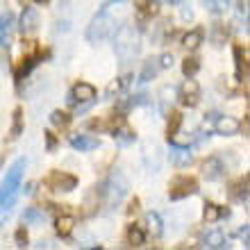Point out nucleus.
Returning a JSON list of instances; mask_svg holds the SVG:
<instances>
[{
  "instance_id": "obj_4",
  "label": "nucleus",
  "mask_w": 250,
  "mask_h": 250,
  "mask_svg": "<svg viewBox=\"0 0 250 250\" xmlns=\"http://www.w3.org/2000/svg\"><path fill=\"white\" fill-rule=\"evenodd\" d=\"M116 53L121 55V60H130L139 53V34L134 32V27H123L116 34Z\"/></svg>"
},
{
  "instance_id": "obj_16",
  "label": "nucleus",
  "mask_w": 250,
  "mask_h": 250,
  "mask_svg": "<svg viewBox=\"0 0 250 250\" xmlns=\"http://www.w3.org/2000/svg\"><path fill=\"white\" fill-rule=\"evenodd\" d=\"M225 246H228V239H225V234L221 230H209L203 237V248L218 250V248H225Z\"/></svg>"
},
{
  "instance_id": "obj_29",
  "label": "nucleus",
  "mask_w": 250,
  "mask_h": 250,
  "mask_svg": "<svg viewBox=\"0 0 250 250\" xmlns=\"http://www.w3.org/2000/svg\"><path fill=\"white\" fill-rule=\"evenodd\" d=\"M198 68H200L198 57H187V60L182 62V73H185V78H193L198 73Z\"/></svg>"
},
{
  "instance_id": "obj_11",
  "label": "nucleus",
  "mask_w": 250,
  "mask_h": 250,
  "mask_svg": "<svg viewBox=\"0 0 250 250\" xmlns=\"http://www.w3.org/2000/svg\"><path fill=\"white\" fill-rule=\"evenodd\" d=\"M168 146H171V159L175 166L185 168V166H189L193 162V155H191V150L187 146H178L173 139H168Z\"/></svg>"
},
{
  "instance_id": "obj_31",
  "label": "nucleus",
  "mask_w": 250,
  "mask_h": 250,
  "mask_svg": "<svg viewBox=\"0 0 250 250\" xmlns=\"http://www.w3.org/2000/svg\"><path fill=\"white\" fill-rule=\"evenodd\" d=\"M180 125H182V114H180V112H173L171 114V121H168V130H166L168 139H173L175 134H178V132H180Z\"/></svg>"
},
{
  "instance_id": "obj_25",
  "label": "nucleus",
  "mask_w": 250,
  "mask_h": 250,
  "mask_svg": "<svg viewBox=\"0 0 250 250\" xmlns=\"http://www.w3.org/2000/svg\"><path fill=\"white\" fill-rule=\"evenodd\" d=\"M23 134V109L16 107L14 109V119H12V130H9V139H19Z\"/></svg>"
},
{
  "instance_id": "obj_20",
  "label": "nucleus",
  "mask_w": 250,
  "mask_h": 250,
  "mask_svg": "<svg viewBox=\"0 0 250 250\" xmlns=\"http://www.w3.org/2000/svg\"><path fill=\"white\" fill-rule=\"evenodd\" d=\"M73 225H75V218L68 216V214H62V216H57V221H55V232L66 239V237H71Z\"/></svg>"
},
{
  "instance_id": "obj_10",
  "label": "nucleus",
  "mask_w": 250,
  "mask_h": 250,
  "mask_svg": "<svg viewBox=\"0 0 250 250\" xmlns=\"http://www.w3.org/2000/svg\"><path fill=\"white\" fill-rule=\"evenodd\" d=\"M14 30H16V19H14V14L12 12L0 14V48H9Z\"/></svg>"
},
{
  "instance_id": "obj_13",
  "label": "nucleus",
  "mask_w": 250,
  "mask_h": 250,
  "mask_svg": "<svg viewBox=\"0 0 250 250\" xmlns=\"http://www.w3.org/2000/svg\"><path fill=\"white\" fill-rule=\"evenodd\" d=\"M203 173H205V178L209 180V182H216V180L223 178L225 166L221 164V159L218 157H209L207 162H205V166H203Z\"/></svg>"
},
{
  "instance_id": "obj_17",
  "label": "nucleus",
  "mask_w": 250,
  "mask_h": 250,
  "mask_svg": "<svg viewBox=\"0 0 250 250\" xmlns=\"http://www.w3.org/2000/svg\"><path fill=\"white\" fill-rule=\"evenodd\" d=\"M223 216H230V209L228 207H218L214 203H205V209H203V218L205 223H216L218 218Z\"/></svg>"
},
{
  "instance_id": "obj_22",
  "label": "nucleus",
  "mask_w": 250,
  "mask_h": 250,
  "mask_svg": "<svg viewBox=\"0 0 250 250\" xmlns=\"http://www.w3.org/2000/svg\"><path fill=\"white\" fill-rule=\"evenodd\" d=\"M39 60H41L39 53H37V55H27L25 60H23V64L19 66V71H16V82H21V80L25 78V75H30L34 66L39 64Z\"/></svg>"
},
{
  "instance_id": "obj_14",
  "label": "nucleus",
  "mask_w": 250,
  "mask_h": 250,
  "mask_svg": "<svg viewBox=\"0 0 250 250\" xmlns=\"http://www.w3.org/2000/svg\"><path fill=\"white\" fill-rule=\"evenodd\" d=\"M71 146L80 152H89V150H96V148L100 146V141L98 139H93V137H86V134H73Z\"/></svg>"
},
{
  "instance_id": "obj_6",
  "label": "nucleus",
  "mask_w": 250,
  "mask_h": 250,
  "mask_svg": "<svg viewBox=\"0 0 250 250\" xmlns=\"http://www.w3.org/2000/svg\"><path fill=\"white\" fill-rule=\"evenodd\" d=\"M125 191H127L125 178L121 173H114L112 178L105 182V187H103V196H105V200L109 205H116V203H121V198L125 196Z\"/></svg>"
},
{
  "instance_id": "obj_35",
  "label": "nucleus",
  "mask_w": 250,
  "mask_h": 250,
  "mask_svg": "<svg viewBox=\"0 0 250 250\" xmlns=\"http://www.w3.org/2000/svg\"><path fill=\"white\" fill-rule=\"evenodd\" d=\"M43 137H46V148L53 152L55 148H57V137H55L53 132H43Z\"/></svg>"
},
{
  "instance_id": "obj_24",
  "label": "nucleus",
  "mask_w": 250,
  "mask_h": 250,
  "mask_svg": "<svg viewBox=\"0 0 250 250\" xmlns=\"http://www.w3.org/2000/svg\"><path fill=\"white\" fill-rule=\"evenodd\" d=\"M203 30H191L189 34H185V39H182V46L187 48V50H196L200 43H203Z\"/></svg>"
},
{
  "instance_id": "obj_39",
  "label": "nucleus",
  "mask_w": 250,
  "mask_h": 250,
  "mask_svg": "<svg viewBox=\"0 0 250 250\" xmlns=\"http://www.w3.org/2000/svg\"><path fill=\"white\" fill-rule=\"evenodd\" d=\"M168 2H171V5H180V2H182V0H168Z\"/></svg>"
},
{
  "instance_id": "obj_15",
  "label": "nucleus",
  "mask_w": 250,
  "mask_h": 250,
  "mask_svg": "<svg viewBox=\"0 0 250 250\" xmlns=\"http://www.w3.org/2000/svg\"><path fill=\"white\" fill-rule=\"evenodd\" d=\"M125 239L132 248H141L146 244V230L139 223H130L127 225V232H125Z\"/></svg>"
},
{
  "instance_id": "obj_36",
  "label": "nucleus",
  "mask_w": 250,
  "mask_h": 250,
  "mask_svg": "<svg viewBox=\"0 0 250 250\" xmlns=\"http://www.w3.org/2000/svg\"><path fill=\"white\" fill-rule=\"evenodd\" d=\"M157 62H159V68H168V66H173V55H162Z\"/></svg>"
},
{
  "instance_id": "obj_38",
  "label": "nucleus",
  "mask_w": 250,
  "mask_h": 250,
  "mask_svg": "<svg viewBox=\"0 0 250 250\" xmlns=\"http://www.w3.org/2000/svg\"><path fill=\"white\" fill-rule=\"evenodd\" d=\"M34 2H37V5H46L48 0H34Z\"/></svg>"
},
{
  "instance_id": "obj_27",
  "label": "nucleus",
  "mask_w": 250,
  "mask_h": 250,
  "mask_svg": "<svg viewBox=\"0 0 250 250\" xmlns=\"http://www.w3.org/2000/svg\"><path fill=\"white\" fill-rule=\"evenodd\" d=\"M139 12L144 16H155L159 12V0H139Z\"/></svg>"
},
{
  "instance_id": "obj_21",
  "label": "nucleus",
  "mask_w": 250,
  "mask_h": 250,
  "mask_svg": "<svg viewBox=\"0 0 250 250\" xmlns=\"http://www.w3.org/2000/svg\"><path fill=\"white\" fill-rule=\"evenodd\" d=\"M146 225H148V232L152 234V239H159L164 234V225H162V218L155 211H148L146 214Z\"/></svg>"
},
{
  "instance_id": "obj_33",
  "label": "nucleus",
  "mask_w": 250,
  "mask_h": 250,
  "mask_svg": "<svg viewBox=\"0 0 250 250\" xmlns=\"http://www.w3.org/2000/svg\"><path fill=\"white\" fill-rule=\"evenodd\" d=\"M234 189H239V191H232V193H234L239 200H244V203H246V200H248V175H246V178L241 180V182H239Z\"/></svg>"
},
{
  "instance_id": "obj_26",
  "label": "nucleus",
  "mask_w": 250,
  "mask_h": 250,
  "mask_svg": "<svg viewBox=\"0 0 250 250\" xmlns=\"http://www.w3.org/2000/svg\"><path fill=\"white\" fill-rule=\"evenodd\" d=\"M205 7L211 14H225L230 9V0H205Z\"/></svg>"
},
{
  "instance_id": "obj_3",
  "label": "nucleus",
  "mask_w": 250,
  "mask_h": 250,
  "mask_svg": "<svg viewBox=\"0 0 250 250\" xmlns=\"http://www.w3.org/2000/svg\"><path fill=\"white\" fill-rule=\"evenodd\" d=\"M205 127H211V130L221 134V137H234L241 130V123H239L234 116H225V114H209L205 119Z\"/></svg>"
},
{
  "instance_id": "obj_5",
  "label": "nucleus",
  "mask_w": 250,
  "mask_h": 250,
  "mask_svg": "<svg viewBox=\"0 0 250 250\" xmlns=\"http://www.w3.org/2000/svg\"><path fill=\"white\" fill-rule=\"evenodd\" d=\"M198 193V180L191 178V175H178V178L171 180V187H168V198L171 200H182V198H189Z\"/></svg>"
},
{
  "instance_id": "obj_12",
  "label": "nucleus",
  "mask_w": 250,
  "mask_h": 250,
  "mask_svg": "<svg viewBox=\"0 0 250 250\" xmlns=\"http://www.w3.org/2000/svg\"><path fill=\"white\" fill-rule=\"evenodd\" d=\"M37 25H39V14H37V9H34V7H25L23 14H21L19 30L23 34H32L34 30H37Z\"/></svg>"
},
{
  "instance_id": "obj_34",
  "label": "nucleus",
  "mask_w": 250,
  "mask_h": 250,
  "mask_svg": "<svg viewBox=\"0 0 250 250\" xmlns=\"http://www.w3.org/2000/svg\"><path fill=\"white\" fill-rule=\"evenodd\" d=\"M14 239H16V246H19V248H25V246H27V230H25V225H21L19 230H16Z\"/></svg>"
},
{
  "instance_id": "obj_9",
  "label": "nucleus",
  "mask_w": 250,
  "mask_h": 250,
  "mask_svg": "<svg viewBox=\"0 0 250 250\" xmlns=\"http://www.w3.org/2000/svg\"><path fill=\"white\" fill-rule=\"evenodd\" d=\"M180 100L185 107H196L200 103V86L193 78H187L185 84L180 86Z\"/></svg>"
},
{
  "instance_id": "obj_7",
  "label": "nucleus",
  "mask_w": 250,
  "mask_h": 250,
  "mask_svg": "<svg viewBox=\"0 0 250 250\" xmlns=\"http://www.w3.org/2000/svg\"><path fill=\"white\" fill-rule=\"evenodd\" d=\"M43 185L53 191H64V193H68V191H73L78 187V178H75L73 173H66V171H53L46 178Z\"/></svg>"
},
{
  "instance_id": "obj_28",
  "label": "nucleus",
  "mask_w": 250,
  "mask_h": 250,
  "mask_svg": "<svg viewBox=\"0 0 250 250\" xmlns=\"http://www.w3.org/2000/svg\"><path fill=\"white\" fill-rule=\"evenodd\" d=\"M50 121H53L55 127H68L71 121H73V116L71 114H66V112H62V109H57V112L50 114Z\"/></svg>"
},
{
  "instance_id": "obj_30",
  "label": "nucleus",
  "mask_w": 250,
  "mask_h": 250,
  "mask_svg": "<svg viewBox=\"0 0 250 250\" xmlns=\"http://www.w3.org/2000/svg\"><path fill=\"white\" fill-rule=\"evenodd\" d=\"M127 84H130V78H119V80H114L112 84L107 86V91H105V93H107V98H114V93L119 96V93L123 91V89H125Z\"/></svg>"
},
{
  "instance_id": "obj_19",
  "label": "nucleus",
  "mask_w": 250,
  "mask_h": 250,
  "mask_svg": "<svg viewBox=\"0 0 250 250\" xmlns=\"http://www.w3.org/2000/svg\"><path fill=\"white\" fill-rule=\"evenodd\" d=\"M112 137H114V141H116V144L127 146V144H132V141L137 139V134H134L130 127H125V123H121V125H116V127L112 130Z\"/></svg>"
},
{
  "instance_id": "obj_8",
  "label": "nucleus",
  "mask_w": 250,
  "mask_h": 250,
  "mask_svg": "<svg viewBox=\"0 0 250 250\" xmlns=\"http://www.w3.org/2000/svg\"><path fill=\"white\" fill-rule=\"evenodd\" d=\"M98 96L96 86L89 82H78L68 93V105H80V103H93Z\"/></svg>"
},
{
  "instance_id": "obj_37",
  "label": "nucleus",
  "mask_w": 250,
  "mask_h": 250,
  "mask_svg": "<svg viewBox=\"0 0 250 250\" xmlns=\"http://www.w3.org/2000/svg\"><path fill=\"white\" fill-rule=\"evenodd\" d=\"M34 187H37V185H34V182H30V185H27V189H25V193H27V196H32V193H34Z\"/></svg>"
},
{
  "instance_id": "obj_32",
  "label": "nucleus",
  "mask_w": 250,
  "mask_h": 250,
  "mask_svg": "<svg viewBox=\"0 0 250 250\" xmlns=\"http://www.w3.org/2000/svg\"><path fill=\"white\" fill-rule=\"evenodd\" d=\"M159 71V62L157 60H150V62H146L144 66V71H141V82H148V80L155 75V73Z\"/></svg>"
},
{
  "instance_id": "obj_1",
  "label": "nucleus",
  "mask_w": 250,
  "mask_h": 250,
  "mask_svg": "<svg viewBox=\"0 0 250 250\" xmlns=\"http://www.w3.org/2000/svg\"><path fill=\"white\" fill-rule=\"evenodd\" d=\"M23 171H25V159H16L9 166V171L0 185V211H9V207L16 203L21 182H23Z\"/></svg>"
},
{
  "instance_id": "obj_23",
  "label": "nucleus",
  "mask_w": 250,
  "mask_h": 250,
  "mask_svg": "<svg viewBox=\"0 0 250 250\" xmlns=\"http://www.w3.org/2000/svg\"><path fill=\"white\" fill-rule=\"evenodd\" d=\"M43 218H46V214L39 207H27L23 211V223L25 225H39V223H43Z\"/></svg>"
},
{
  "instance_id": "obj_18",
  "label": "nucleus",
  "mask_w": 250,
  "mask_h": 250,
  "mask_svg": "<svg viewBox=\"0 0 250 250\" xmlns=\"http://www.w3.org/2000/svg\"><path fill=\"white\" fill-rule=\"evenodd\" d=\"M248 55L241 46H234V66H237V80L248 78Z\"/></svg>"
},
{
  "instance_id": "obj_2",
  "label": "nucleus",
  "mask_w": 250,
  "mask_h": 250,
  "mask_svg": "<svg viewBox=\"0 0 250 250\" xmlns=\"http://www.w3.org/2000/svg\"><path fill=\"white\" fill-rule=\"evenodd\" d=\"M114 30H116L114 19L109 16V12H107V7H105V9H100L91 19V23L86 27V39L91 41V43H100V41L109 39L114 34Z\"/></svg>"
},
{
  "instance_id": "obj_40",
  "label": "nucleus",
  "mask_w": 250,
  "mask_h": 250,
  "mask_svg": "<svg viewBox=\"0 0 250 250\" xmlns=\"http://www.w3.org/2000/svg\"><path fill=\"white\" fill-rule=\"evenodd\" d=\"M116 2H123V0H116Z\"/></svg>"
}]
</instances>
